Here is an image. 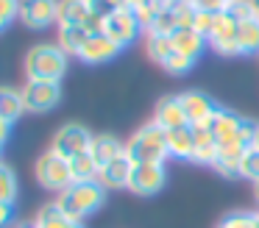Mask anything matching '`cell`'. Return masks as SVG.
Masks as SVG:
<instances>
[{"instance_id": "obj_24", "label": "cell", "mask_w": 259, "mask_h": 228, "mask_svg": "<svg viewBox=\"0 0 259 228\" xmlns=\"http://www.w3.org/2000/svg\"><path fill=\"white\" fill-rule=\"evenodd\" d=\"M34 225L36 228H84V222L70 220V217L62 214V209H59L56 203H48V206H42V211L36 214Z\"/></svg>"}, {"instance_id": "obj_22", "label": "cell", "mask_w": 259, "mask_h": 228, "mask_svg": "<svg viewBox=\"0 0 259 228\" xmlns=\"http://www.w3.org/2000/svg\"><path fill=\"white\" fill-rule=\"evenodd\" d=\"M87 0H59V22L56 25H87L90 20Z\"/></svg>"}, {"instance_id": "obj_40", "label": "cell", "mask_w": 259, "mask_h": 228, "mask_svg": "<svg viewBox=\"0 0 259 228\" xmlns=\"http://www.w3.org/2000/svg\"><path fill=\"white\" fill-rule=\"evenodd\" d=\"M14 228H36V225H34V222H17Z\"/></svg>"}, {"instance_id": "obj_45", "label": "cell", "mask_w": 259, "mask_h": 228, "mask_svg": "<svg viewBox=\"0 0 259 228\" xmlns=\"http://www.w3.org/2000/svg\"><path fill=\"white\" fill-rule=\"evenodd\" d=\"M256 228H259V211H256Z\"/></svg>"}, {"instance_id": "obj_13", "label": "cell", "mask_w": 259, "mask_h": 228, "mask_svg": "<svg viewBox=\"0 0 259 228\" xmlns=\"http://www.w3.org/2000/svg\"><path fill=\"white\" fill-rule=\"evenodd\" d=\"M131 170H134V161L123 153L120 159H114V161H109V164L101 167V172H98V184H101L106 192L109 189H128Z\"/></svg>"}, {"instance_id": "obj_32", "label": "cell", "mask_w": 259, "mask_h": 228, "mask_svg": "<svg viewBox=\"0 0 259 228\" xmlns=\"http://www.w3.org/2000/svg\"><path fill=\"white\" fill-rule=\"evenodd\" d=\"M87 6H90V11L95 17L106 20V17H112L114 11L125 9V0H87Z\"/></svg>"}, {"instance_id": "obj_43", "label": "cell", "mask_w": 259, "mask_h": 228, "mask_svg": "<svg viewBox=\"0 0 259 228\" xmlns=\"http://www.w3.org/2000/svg\"><path fill=\"white\" fill-rule=\"evenodd\" d=\"M253 192H256V200H259V181L253 184Z\"/></svg>"}, {"instance_id": "obj_20", "label": "cell", "mask_w": 259, "mask_h": 228, "mask_svg": "<svg viewBox=\"0 0 259 228\" xmlns=\"http://www.w3.org/2000/svg\"><path fill=\"white\" fill-rule=\"evenodd\" d=\"M173 48L179 50V53H184V56H190V59H201V53H203V48H206V39L201 36L198 31H192V28H179V31L173 33Z\"/></svg>"}, {"instance_id": "obj_3", "label": "cell", "mask_w": 259, "mask_h": 228, "mask_svg": "<svg viewBox=\"0 0 259 228\" xmlns=\"http://www.w3.org/2000/svg\"><path fill=\"white\" fill-rule=\"evenodd\" d=\"M125 156L134 164H164V159H167V131L151 120L140 131H134V136L125 142Z\"/></svg>"}, {"instance_id": "obj_42", "label": "cell", "mask_w": 259, "mask_h": 228, "mask_svg": "<svg viewBox=\"0 0 259 228\" xmlns=\"http://www.w3.org/2000/svg\"><path fill=\"white\" fill-rule=\"evenodd\" d=\"M251 3H253V9H256V17H259V0H251Z\"/></svg>"}, {"instance_id": "obj_9", "label": "cell", "mask_w": 259, "mask_h": 228, "mask_svg": "<svg viewBox=\"0 0 259 228\" xmlns=\"http://www.w3.org/2000/svg\"><path fill=\"white\" fill-rule=\"evenodd\" d=\"M237 31H240V22L234 20L231 14L220 11L214 17V28L209 33V48L220 56H240V48H237Z\"/></svg>"}, {"instance_id": "obj_2", "label": "cell", "mask_w": 259, "mask_h": 228, "mask_svg": "<svg viewBox=\"0 0 259 228\" xmlns=\"http://www.w3.org/2000/svg\"><path fill=\"white\" fill-rule=\"evenodd\" d=\"M67 61H70V56L59 44H51V42L34 44L28 50V56H25V75H28V81L59 83L67 75Z\"/></svg>"}, {"instance_id": "obj_4", "label": "cell", "mask_w": 259, "mask_h": 228, "mask_svg": "<svg viewBox=\"0 0 259 228\" xmlns=\"http://www.w3.org/2000/svg\"><path fill=\"white\" fill-rule=\"evenodd\" d=\"M36 181H39L42 189L48 192H64L67 187H73V172H70V161L64 156L53 153V150H45V153L36 159Z\"/></svg>"}, {"instance_id": "obj_6", "label": "cell", "mask_w": 259, "mask_h": 228, "mask_svg": "<svg viewBox=\"0 0 259 228\" xmlns=\"http://www.w3.org/2000/svg\"><path fill=\"white\" fill-rule=\"evenodd\" d=\"M179 100H181V109L187 114V122L192 128H212L214 114H218L220 106H214V100L206 92H201V89H187V92L179 95Z\"/></svg>"}, {"instance_id": "obj_34", "label": "cell", "mask_w": 259, "mask_h": 228, "mask_svg": "<svg viewBox=\"0 0 259 228\" xmlns=\"http://www.w3.org/2000/svg\"><path fill=\"white\" fill-rule=\"evenodd\" d=\"M20 17V0H0V31Z\"/></svg>"}, {"instance_id": "obj_38", "label": "cell", "mask_w": 259, "mask_h": 228, "mask_svg": "<svg viewBox=\"0 0 259 228\" xmlns=\"http://www.w3.org/2000/svg\"><path fill=\"white\" fill-rule=\"evenodd\" d=\"M9 133H12V122H9V120H3V117H0V148L6 145Z\"/></svg>"}, {"instance_id": "obj_26", "label": "cell", "mask_w": 259, "mask_h": 228, "mask_svg": "<svg viewBox=\"0 0 259 228\" xmlns=\"http://www.w3.org/2000/svg\"><path fill=\"white\" fill-rule=\"evenodd\" d=\"M179 28H181V22H179V11H176V6L173 3H164L148 33H156V36H173Z\"/></svg>"}, {"instance_id": "obj_36", "label": "cell", "mask_w": 259, "mask_h": 228, "mask_svg": "<svg viewBox=\"0 0 259 228\" xmlns=\"http://www.w3.org/2000/svg\"><path fill=\"white\" fill-rule=\"evenodd\" d=\"M190 6H192L195 11H209V14H220V11H226L229 0H190Z\"/></svg>"}, {"instance_id": "obj_16", "label": "cell", "mask_w": 259, "mask_h": 228, "mask_svg": "<svg viewBox=\"0 0 259 228\" xmlns=\"http://www.w3.org/2000/svg\"><path fill=\"white\" fill-rule=\"evenodd\" d=\"M242 122H245V117H240L237 111H231V109H218L214 122H212V133H214V139H218V145L240 136Z\"/></svg>"}, {"instance_id": "obj_28", "label": "cell", "mask_w": 259, "mask_h": 228, "mask_svg": "<svg viewBox=\"0 0 259 228\" xmlns=\"http://www.w3.org/2000/svg\"><path fill=\"white\" fill-rule=\"evenodd\" d=\"M17 192H20V187H17V175H14V170L9 164H3V161H0V200L14 206Z\"/></svg>"}, {"instance_id": "obj_27", "label": "cell", "mask_w": 259, "mask_h": 228, "mask_svg": "<svg viewBox=\"0 0 259 228\" xmlns=\"http://www.w3.org/2000/svg\"><path fill=\"white\" fill-rule=\"evenodd\" d=\"M145 53H148V59H153L156 64H164V61L176 53L173 39L170 36H156V33H145Z\"/></svg>"}, {"instance_id": "obj_8", "label": "cell", "mask_w": 259, "mask_h": 228, "mask_svg": "<svg viewBox=\"0 0 259 228\" xmlns=\"http://www.w3.org/2000/svg\"><path fill=\"white\" fill-rule=\"evenodd\" d=\"M20 92L25 100V111H31V114H45V111L56 109L62 100V86L53 81H28Z\"/></svg>"}, {"instance_id": "obj_17", "label": "cell", "mask_w": 259, "mask_h": 228, "mask_svg": "<svg viewBox=\"0 0 259 228\" xmlns=\"http://www.w3.org/2000/svg\"><path fill=\"white\" fill-rule=\"evenodd\" d=\"M192 150H195V131H192V125L167 131V156L192 161Z\"/></svg>"}, {"instance_id": "obj_25", "label": "cell", "mask_w": 259, "mask_h": 228, "mask_svg": "<svg viewBox=\"0 0 259 228\" xmlns=\"http://www.w3.org/2000/svg\"><path fill=\"white\" fill-rule=\"evenodd\" d=\"M237 48H240V56L259 53V17L240 22V31H237Z\"/></svg>"}, {"instance_id": "obj_41", "label": "cell", "mask_w": 259, "mask_h": 228, "mask_svg": "<svg viewBox=\"0 0 259 228\" xmlns=\"http://www.w3.org/2000/svg\"><path fill=\"white\" fill-rule=\"evenodd\" d=\"M253 148H259V122H256V136H253Z\"/></svg>"}, {"instance_id": "obj_1", "label": "cell", "mask_w": 259, "mask_h": 228, "mask_svg": "<svg viewBox=\"0 0 259 228\" xmlns=\"http://www.w3.org/2000/svg\"><path fill=\"white\" fill-rule=\"evenodd\" d=\"M103 200H106V189L98 181H90V184H73V187H67L64 192L56 195L53 203L62 209L64 217H70L75 222H84V217H90L92 211L101 209Z\"/></svg>"}, {"instance_id": "obj_30", "label": "cell", "mask_w": 259, "mask_h": 228, "mask_svg": "<svg viewBox=\"0 0 259 228\" xmlns=\"http://www.w3.org/2000/svg\"><path fill=\"white\" fill-rule=\"evenodd\" d=\"M162 67H164V72H170V75H187V72L195 67V59H190V56H184V53L176 50V53L170 56Z\"/></svg>"}, {"instance_id": "obj_29", "label": "cell", "mask_w": 259, "mask_h": 228, "mask_svg": "<svg viewBox=\"0 0 259 228\" xmlns=\"http://www.w3.org/2000/svg\"><path fill=\"white\" fill-rule=\"evenodd\" d=\"M240 178L256 184L259 181V148H248L240 159Z\"/></svg>"}, {"instance_id": "obj_18", "label": "cell", "mask_w": 259, "mask_h": 228, "mask_svg": "<svg viewBox=\"0 0 259 228\" xmlns=\"http://www.w3.org/2000/svg\"><path fill=\"white\" fill-rule=\"evenodd\" d=\"M195 131V150H192V161L195 164L212 167L218 161V139H214L212 128H192Z\"/></svg>"}, {"instance_id": "obj_21", "label": "cell", "mask_w": 259, "mask_h": 228, "mask_svg": "<svg viewBox=\"0 0 259 228\" xmlns=\"http://www.w3.org/2000/svg\"><path fill=\"white\" fill-rule=\"evenodd\" d=\"M70 161V172H73V184H90L98 181V172H101V164L95 161L92 153H78L73 156Z\"/></svg>"}, {"instance_id": "obj_19", "label": "cell", "mask_w": 259, "mask_h": 228, "mask_svg": "<svg viewBox=\"0 0 259 228\" xmlns=\"http://www.w3.org/2000/svg\"><path fill=\"white\" fill-rule=\"evenodd\" d=\"M92 33L87 31V25H59V39L56 44L64 50L67 56H75L78 59L81 48L87 44V39H90Z\"/></svg>"}, {"instance_id": "obj_14", "label": "cell", "mask_w": 259, "mask_h": 228, "mask_svg": "<svg viewBox=\"0 0 259 228\" xmlns=\"http://www.w3.org/2000/svg\"><path fill=\"white\" fill-rule=\"evenodd\" d=\"M153 122H156V125H162L164 131H173V128L190 125V122H187L184 109H181L179 95H167V98L159 100V103H156V111H153Z\"/></svg>"}, {"instance_id": "obj_44", "label": "cell", "mask_w": 259, "mask_h": 228, "mask_svg": "<svg viewBox=\"0 0 259 228\" xmlns=\"http://www.w3.org/2000/svg\"><path fill=\"white\" fill-rule=\"evenodd\" d=\"M170 3H179V6H184V3H190V0H170Z\"/></svg>"}, {"instance_id": "obj_33", "label": "cell", "mask_w": 259, "mask_h": 228, "mask_svg": "<svg viewBox=\"0 0 259 228\" xmlns=\"http://www.w3.org/2000/svg\"><path fill=\"white\" fill-rule=\"evenodd\" d=\"M218 228H256V214H245V211H237V214H226L218 222Z\"/></svg>"}, {"instance_id": "obj_11", "label": "cell", "mask_w": 259, "mask_h": 228, "mask_svg": "<svg viewBox=\"0 0 259 228\" xmlns=\"http://www.w3.org/2000/svg\"><path fill=\"white\" fill-rule=\"evenodd\" d=\"M162 187H164V164H134L128 181V189L134 195L148 198V195H156Z\"/></svg>"}, {"instance_id": "obj_37", "label": "cell", "mask_w": 259, "mask_h": 228, "mask_svg": "<svg viewBox=\"0 0 259 228\" xmlns=\"http://www.w3.org/2000/svg\"><path fill=\"white\" fill-rule=\"evenodd\" d=\"M12 214H14L12 203H3V200H0V228H6L9 222H12Z\"/></svg>"}, {"instance_id": "obj_10", "label": "cell", "mask_w": 259, "mask_h": 228, "mask_svg": "<svg viewBox=\"0 0 259 228\" xmlns=\"http://www.w3.org/2000/svg\"><path fill=\"white\" fill-rule=\"evenodd\" d=\"M20 20L34 31H45L59 22V0H20Z\"/></svg>"}, {"instance_id": "obj_31", "label": "cell", "mask_w": 259, "mask_h": 228, "mask_svg": "<svg viewBox=\"0 0 259 228\" xmlns=\"http://www.w3.org/2000/svg\"><path fill=\"white\" fill-rule=\"evenodd\" d=\"M226 14H231L237 22H245V20H253V17H256V9H253L251 0H229Z\"/></svg>"}, {"instance_id": "obj_5", "label": "cell", "mask_w": 259, "mask_h": 228, "mask_svg": "<svg viewBox=\"0 0 259 228\" xmlns=\"http://www.w3.org/2000/svg\"><path fill=\"white\" fill-rule=\"evenodd\" d=\"M101 33H106V36L112 39V42H117L120 48H128V44H134L137 39L145 33V28H142L140 17L125 6V9L114 11L112 17L103 20V31Z\"/></svg>"}, {"instance_id": "obj_7", "label": "cell", "mask_w": 259, "mask_h": 228, "mask_svg": "<svg viewBox=\"0 0 259 228\" xmlns=\"http://www.w3.org/2000/svg\"><path fill=\"white\" fill-rule=\"evenodd\" d=\"M92 136H95V133H90L84 125H78V122H67V125H62L56 131L51 150L59 153V156H64V159H73V156H78V153H90Z\"/></svg>"}, {"instance_id": "obj_12", "label": "cell", "mask_w": 259, "mask_h": 228, "mask_svg": "<svg viewBox=\"0 0 259 228\" xmlns=\"http://www.w3.org/2000/svg\"><path fill=\"white\" fill-rule=\"evenodd\" d=\"M120 50L123 48H120L117 42H112L106 33H92V36L87 39V44L81 48L78 59L84 61V64H106V61L117 59Z\"/></svg>"}, {"instance_id": "obj_35", "label": "cell", "mask_w": 259, "mask_h": 228, "mask_svg": "<svg viewBox=\"0 0 259 228\" xmlns=\"http://www.w3.org/2000/svg\"><path fill=\"white\" fill-rule=\"evenodd\" d=\"M214 17H218V14L195 11V17H192V31H198L203 39H209V33H212V28H214Z\"/></svg>"}, {"instance_id": "obj_39", "label": "cell", "mask_w": 259, "mask_h": 228, "mask_svg": "<svg viewBox=\"0 0 259 228\" xmlns=\"http://www.w3.org/2000/svg\"><path fill=\"white\" fill-rule=\"evenodd\" d=\"M145 3H151V0H125L128 9H140V6H145Z\"/></svg>"}, {"instance_id": "obj_15", "label": "cell", "mask_w": 259, "mask_h": 228, "mask_svg": "<svg viewBox=\"0 0 259 228\" xmlns=\"http://www.w3.org/2000/svg\"><path fill=\"white\" fill-rule=\"evenodd\" d=\"M90 153L95 156L98 164H109V161L120 159L125 153V142H120L114 133H95L92 136V145H90Z\"/></svg>"}, {"instance_id": "obj_23", "label": "cell", "mask_w": 259, "mask_h": 228, "mask_svg": "<svg viewBox=\"0 0 259 228\" xmlns=\"http://www.w3.org/2000/svg\"><path fill=\"white\" fill-rule=\"evenodd\" d=\"M23 114H25L23 92H17V89H12V86H0V117L14 125Z\"/></svg>"}]
</instances>
